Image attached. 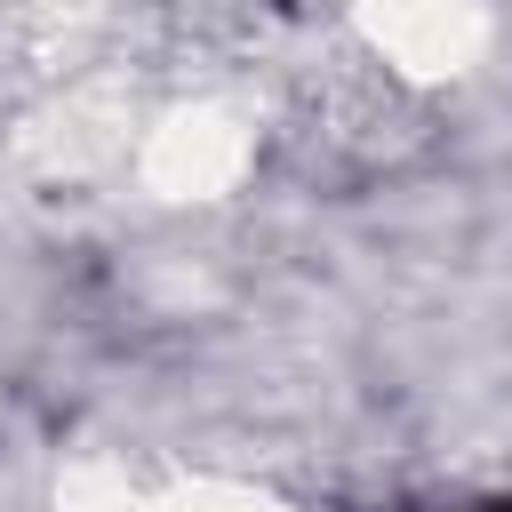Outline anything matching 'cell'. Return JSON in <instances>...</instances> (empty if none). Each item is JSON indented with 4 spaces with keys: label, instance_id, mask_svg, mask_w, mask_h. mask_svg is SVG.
I'll return each instance as SVG.
<instances>
[{
    "label": "cell",
    "instance_id": "obj_1",
    "mask_svg": "<svg viewBox=\"0 0 512 512\" xmlns=\"http://www.w3.org/2000/svg\"><path fill=\"white\" fill-rule=\"evenodd\" d=\"M488 24H496V0H352L360 48L392 80H408V88H432V80L472 72Z\"/></svg>",
    "mask_w": 512,
    "mask_h": 512
},
{
    "label": "cell",
    "instance_id": "obj_2",
    "mask_svg": "<svg viewBox=\"0 0 512 512\" xmlns=\"http://www.w3.org/2000/svg\"><path fill=\"white\" fill-rule=\"evenodd\" d=\"M0 512H8V504H0Z\"/></svg>",
    "mask_w": 512,
    "mask_h": 512
}]
</instances>
